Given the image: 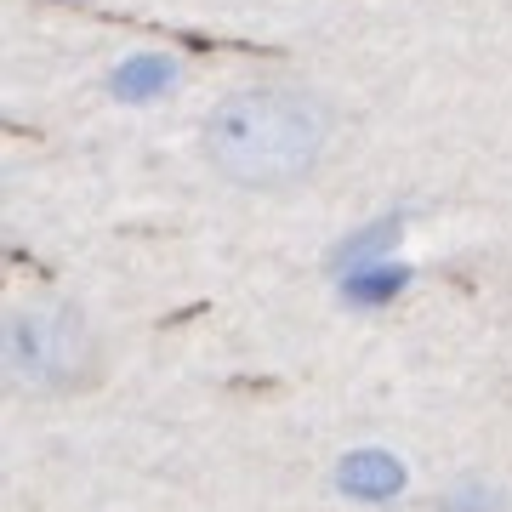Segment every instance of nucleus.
Here are the masks:
<instances>
[{"label":"nucleus","mask_w":512,"mask_h":512,"mask_svg":"<svg viewBox=\"0 0 512 512\" xmlns=\"http://www.w3.org/2000/svg\"><path fill=\"white\" fill-rule=\"evenodd\" d=\"M330 103L296 80H251L222 92L205 114V160L245 194H291L325 165Z\"/></svg>","instance_id":"f257e3e1"},{"label":"nucleus","mask_w":512,"mask_h":512,"mask_svg":"<svg viewBox=\"0 0 512 512\" xmlns=\"http://www.w3.org/2000/svg\"><path fill=\"white\" fill-rule=\"evenodd\" d=\"M6 370L35 393H80L97 370V336L69 302H23L6 313Z\"/></svg>","instance_id":"f03ea898"}]
</instances>
